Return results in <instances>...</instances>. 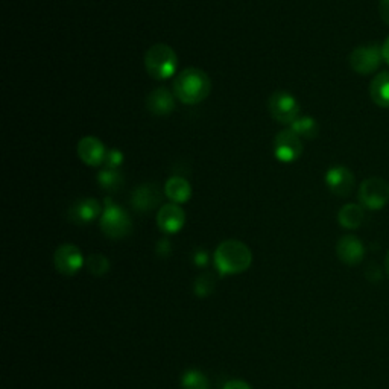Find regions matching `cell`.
<instances>
[{
  "label": "cell",
  "instance_id": "obj_2",
  "mask_svg": "<svg viewBox=\"0 0 389 389\" xmlns=\"http://www.w3.org/2000/svg\"><path fill=\"white\" fill-rule=\"evenodd\" d=\"M213 260L220 276H234L249 268L253 263V253L243 242L228 239L219 243Z\"/></svg>",
  "mask_w": 389,
  "mask_h": 389
},
{
  "label": "cell",
  "instance_id": "obj_19",
  "mask_svg": "<svg viewBox=\"0 0 389 389\" xmlns=\"http://www.w3.org/2000/svg\"><path fill=\"white\" fill-rule=\"evenodd\" d=\"M365 220V210L359 204H345L338 213V222L347 230H356Z\"/></svg>",
  "mask_w": 389,
  "mask_h": 389
},
{
  "label": "cell",
  "instance_id": "obj_31",
  "mask_svg": "<svg viewBox=\"0 0 389 389\" xmlns=\"http://www.w3.org/2000/svg\"><path fill=\"white\" fill-rule=\"evenodd\" d=\"M385 269H386V274L389 277V251L386 253V258H385Z\"/></svg>",
  "mask_w": 389,
  "mask_h": 389
},
{
  "label": "cell",
  "instance_id": "obj_1",
  "mask_svg": "<svg viewBox=\"0 0 389 389\" xmlns=\"http://www.w3.org/2000/svg\"><path fill=\"white\" fill-rule=\"evenodd\" d=\"M172 91L180 102L186 105L201 104L211 91L209 75L198 67H187L173 79Z\"/></svg>",
  "mask_w": 389,
  "mask_h": 389
},
{
  "label": "cell",
  "instance_id": "obj_27",
  "mask_svg": "<svg viewBox=\"0 0 389 389\" xmlns=\"http://www.w3.org/2000/svg\"><path fill=\"white\" fill-rule=\"evenodd\" d=\"M193 263L200 268H204V266L209 265V253L202 248H198L193 253Z\"/></svg>",
  "mask_w": 389,
  "mask_h": 389
},
{
  "label": "cell",
  "instance_id": "obj_10",
  "mask_svg": "<svg viewBox=\"0 0 389 389\" xmlns=\"http://www.w3.org/2000/svg\"><path fill=\"white\" fill-rule=\"evenodd\" d=\"M104 207L97 202L95 198H81L76 200L70 209H68L67 215L68 219L76 225H87L95 222L96 219H101Z\"/></svg>",
  "mask_w": 389,
  "mask_h": 389
},
{
  "label": "cell",
  "instance_id": "obj_16",
  "mask_svg": "<svg viewBox=\"0 0 389 389\" xmlns=\"http://www.w3.org/2000/svg\"><path fill=\"white\" fill-rule=\"evenodd\" d=\"M336 254L338 258L348 266H356L363 260L365 248L363 243L356 238V236L347 234L341 238L336 243Z\"/></svg>",
  "mask_w": 389,
  "mask_h": 389
},
{
  "label": "cell",
  "instance_id": "obj_14",
  "mask_svg": "<svg viewBox=\"0 0 389 389\" xmlns=\"http://www.w3.org/2000/svg\"><path fill=\"white\" fill-rule=\"evenodd\" d=\"M78 157L81 158V162L84 164H87L90 167H97L104 166V160L106 149L104 146V143L97 139L95 135H86L78 142Z\"/></svg>",
  "mask_w": 389,
  "mask_h": 389
},
{
  "label": "cell",
  "instance_id": "obj_6",
  "mask_svg": "<svg viewBox=\"0 0 389 389\" xmlns=\"http://www.w3.org/2000/svg\"><path fill=\"white\" fill-rule=\"evenodd\" d=\"M357 196L363 209H383L389 202V182L380 177H370L362 181Z\"/></svg>",
  "mask_w": 389,
  "mask_h": 389
},
{
  "label": "cell",
  "instance_id": "obj_24",
  "mask_svg": "<svg viewBox=\"0 0 389 389\" xmlns=\"http://www.w3.org/2000/svg\"><path fill=\"white\" fill-rule=\"evenodd\" d=\"M215 287H216V278L213 277V274L210 272L201 274L193 283V291L198 296H201V298L211 295L213 291H215Z\"/></svg>",
  "mask_w": 389,
  "mask_h": 389
},
{
  "label": "cell",
  "instance_id": "obj_23",
  "mask_svg": "<svg viewBox=\"0 0 389 389\" xmlns=\"http://www.w3.org/2000/svg\"><path fill=\"white\" fill-rule=\"evenodd\" d=\"M86 266L90 274L102 277L110 271V260L104 254H91L86 258Z\"/></svg>",
  "mask_w": 389,
  "mask_h": 389
},
{
  "label": "cell",
  "instance_id": "obj_22",
  "mask_svg": "<svg viewBox=\"0 0 389 389\" xmlns=\"http://www.w3.org/2000/svg\"><path fill=\"white\" fill-rule=\"evenodd\" d=\"M181 385L184 389H209V380L201 371L189 370L182 374Z\"/></svg>",
  "mask_w": 389,
  "mask_h": 389
},
{
  "label": "cell",
  "instance_id": "obj_11",
  "mask_svg": "<svg viewBox=\"0 0 389 389\" xmlns=\"http://www.w3.org/2000/svg\"><path fill=\"white\" fill-rule=\"evenodd\" d=\"M325 186L336 196H348L354 189V175L345 166H333L325 172Z\"/></svg>",
  "mask_w": 389,
  "mask_h": 389
},
{
  "label": "cell",
  "instance_id": "obj_18",
  "mask_svg": "<svg viewBox=\"0 0 389 389\" xmlns=\"http://www.w3.org/2000/svg\"><path fill=\"white\" fill-rule=\"evenodd\" d=\"M370 97L380 108H389V72L379 73L371 81Z\"/></svg>",
  "mask_w": 389,
  "mask_h": 389
},
{
  "label": "cell",
  "instance_id": "obj_3",
  "mask_svg": "<svg viewBox=\"0 0 389 389\" xmlns=\"http://www.w3.org/2000/svg\"><path fill=\"white\" fill-rule=\"evenodd\" d=\"M143 63L152 79L166 81L177 72L178 57L169 44L155 43L144 53Z\"/></svg>",
  "mask_w": 389,
  "mask_h": 389
},
{
  "label": "cell",
  "instance_id": "obj_8",
  "mask_svg": "<svg viewBox=\"0 0 389 389\" xmlns=\"http://www.w3.org/2000/svg\"><path fill=\"white\" fill-rule=\"evenodd\" d=\"M303 154L301 137L296 135L291 128L281 129L274 139V155L281 163H294Z\"/></svg>",
  "mask_w": 389,
  "mask_h": 389
},
{
  "label": "cell",
  "instance_id": "obj_5",
  "mask_svg": "<svg viewBox=\"0 0 389 389\" xmlns=\"http://www.w3.org/2000/svg\"><path fill=\"white\" fill-rule=\"evenodd\" d=\"M268 110L274 119L289 126L300 117V104L286 90L274 91L268 101Z\"/></svg>",
  "mask_w": 389,
  "mask_h": 389
},
{
  "label": "cell",
  "instance_id": "obj_17",
  "mask_svg": "<svg viewBox=\"0 0 389 389\" xmlns=\"http://www.w3.org/2000/svg\"><path fill=\"white\" fill-rule=\"evenodd\" d=\"M192 193L190 182L180 175H175L164 182V195L173 204H186L192 198Z\"/></svg>",
  "mask_w": 389,
  "mask_h": 389
},
{
  "label": "cell",
  "instance_id": "obj_29",
  "mask_svg": "<svg viewBox=\"0 0 389 389\" xmlns=\"http://www.w3.org/2000/svg\"><path fill=\"white\" fill-rule=\"evenodd\" d=\"M224 389H253L247 382H243V380H230V382H227Z\"/></svg>",
  "mask_w": 389,
  "mask_h": 389
},
{
  "label": "cell",
  "instance_id": "obj_4",
  "mask_svg": "<svg viewBox=\"0 0 389 389\" xmlns=\"http://www.w3.org/2000/svg\"><path fill=\"white\" fill-rule=\"evenodd\" d=\"M99 225L102 233L110 239H124L133 231V220L129 213L114 202L111 198H105Z\"/></svg>",
  "mask_w": 389,
  "mask_h": 389
},
{
  "label": "cell",
  "instance_id": "obj_28",
  "mask_svg": "<svg viewBox=\"0 0 389 389\" xmlns=\"http://www.w3.org/2000/svg\"><path fill=\"white\" fill-rule=\"evenodd\" d=\"M379 12L382 20L386 23V25H389V0H380Z\"/></svg>",
  "mask_w": 389,
  "mask_h": 389
},
{
  "label": "cell",
  "instance_id": "obj_13",
  "mask_svg": "<svg viewBox=\"0 0 389 389\" xmlns=\"http://www.w3.org/2000/svg\"><path fill=\"white\" fill-rule=\"evenodd\" d=\"M162 192L160 187L154 182H144V184L137 187L131 193V204L134 210L139 213H148L158 207V204L162 202Z\"/></svg>",
  "mask_w": 389,
  "mask_h": 389
},
{
  "label": "cell",
  "instance_id": "obj_21",
  "mask_svg": "<svg viewBox=\"0 0 389 389\" xmlns=\"http://www.w3.org/2000/svg\"><path fill=\"white\" fill-rule=\"evenodd\" d=\"M289 128H291L296 135L304 137V139H307V140L316 139L319 134L318 122L310 116H300Z\"/></svg>",
  "mask_w": 389,
  "mask_h": 389
},
{
  "label": "cell",
  "instance_id": "obj_25",
  "mask_svg": "<svg viewBox=\"0 0 389 389\" xmlns=\"http://www.w3.org/2000/svg\"><path fill=\"white\" fill-rule=\"evenodd\" d=\"M124 160H125V155L120 149H117V148L106 149L105 160H104V167H106V169L119 171V167L124 164Z\"/></svg>",
  "mask_w": 389,
  "mask_h": 389
},
{
  "label": "cell",
  "instance_id": "obj_15",
  "mask_svg": "<svg viewBox=\"0 0 389 389\" xmlns=\"http://www.w3.org/2000/svg\"><path fill=\"white\" fill-rule=\"evenodd\" d=\"M146 108L157 117H164L175 110V95L167 87H158L146 96Z\"/></svg>",
  "mask_w": 389,
  "mask_h": 389
},
{
  "label": "cell",
  "instance_id": "obj_30",
  "mask_svg": "<svg viewBox=\"0 0 389 389\" xmlns=\"http://www.w3.org/2000/svg\"><path fill=\"white\" fill-rule=\"evenodd\" d=\"M382 53H383V61L389 66V37L386 38L382 46Z\"/></svg>",
  "mask_w": 389,
  "mask_h": 389
},
{
  "label": "cell",
  "instance_id": "obj_20",
  "mask_svg": "<svg viewBox=\"0 0 389 389\" xmlns=\"http://www.w3.org/2000/svg\"><path fill=\"white\" fill-rule=\"evenodd\" d=\"M96 181L105 192L114 193L124 186V175L116 169H106V167H104V169L99 171Z\"/></svg>",
  "mask_w": 389,
  "mask_h": 389
},
{
  "label": "cell",
  "instance_id": "obj_12",
  "mask_svg": "<svg viewBox=\"0 0 389 389\" xmlns=\"http://www.w3.org/2000/svg\"><path fill=\"white\" fill-rule=\"evenodd\" d=\"M186 222V213L180 204H164L157 213V225L166 234L178 233Z\"/></svg>",
  "mask_w": 389,
  "mask_h": 389
},
{
  "label": "cell",
  "instance_id": "obj_7",
  "mask_svg": "<svg viewBox=\"0 0 389 389\" xmlns=\"http://www.w3.org/2000/svg\"><path fill=\"white\" fill-rule=\"evenodd\" d=\"M383 61V53H382V46L377 43L372 44H365L356 48L352 53H350L348 63L350 67L353 68L356 73L361 75H370L376 72L379 66Z\"/></svg>",
  "mask_w": 389,
  "mask_h": 389
},
{
  "label": "cell",
  "instance_id": "obj_26",
  "mask_svg": "<svg viewBox=\"0 0 389 389\" xmlns=\"http://www.w3.org/2000/svg\"><path fill=\"white\" fill-rule=\"evenodd\" d=\"M155 251L160 257H167L172 253V243L169 239H160L155 245Z\"/></svg>",
  "mask_w": 389,
  "mask_h": 389
},
{
  "label": "cell",
  "instance_id": "obj_9",
  "mask_svg": "<svg viewBox=\"0 0 389 389\" xmlns=\"http://www.w3.org/2000/svg\"><path fill=\"white\" fill-rule=\"evenodd\" d=\"M53 263H55V268L59 274L70 277L81 271L84 263H86V258H84L78 247L72 245V243H64V245L57 248Z\"/></svg>",
  "mask_w": 389,
  "mask_h": 389
}]
</instances>
